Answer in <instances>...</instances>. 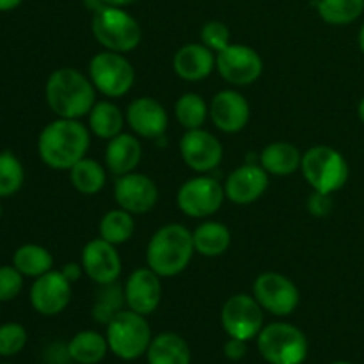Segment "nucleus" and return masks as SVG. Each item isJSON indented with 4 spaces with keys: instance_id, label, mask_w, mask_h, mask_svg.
<instances>
[{
    "instance_id": "26",
    "label": "nucleus",
    "mask_w": 364,
    "mask_h": 364,
    "mask_svg": "<svg viewBox=\"0 0 364 364\" xmlns=\"http://www.w3.org/2000/svg\"><path fill=\"white\" fill-rule=\"evenodd\" d=\"M124 121H127V116L121 112L116 103L109 102V100L96 102L91 112H89V128H91V132L98 135L100 139H107V141L123 134Z\"/></svg>"
},
{
    "instance_id": "25",
    "label": "nucleus",
    "mask_w": 364,
    "mask_h": 364,
    "mask_svg": "<svg viewBox=\"0 0 364 364\" xmlns=\"http://www.w3.org/2000/svg\"><path fill=\"white\" fill-rule=\"evenodd\" d=\"M146 354L148 364H191V348L176 333H162L153 338Z\"/></svg>"
},
{
    "instance_id": "42",
    "label": "nucleus",
    "mask_w": 364,
    "mask_h": 364,
    "mask_svg": "<svg viewBox=\"0 0 364 364\" xmlns=\"http://www.w3.org/2000/svg\"><path fill=\"white\" fill-rule=\"evenodd\" d=\"M107 6H114V7H127L132 6V4L139 2V0H103Z\"/></svg>"
},
{
    "instance_id": "12",
    "label": "nucleus",
    "mask_w": 364,
    "mask_h": 364,
    "mask_svg": "<svg viewBox=\"0 0 364 364\" xmlns=\"http://www.w3.org/2000/svg\"><path fill=\"white\" fill-rule=\"evenodd\" d=\"M215 70L231 85H251L262 77L263 60L247 45H230L215 53Z\"/></svg>"
},
{
    "instance_id": "8",
    "label": "nucleus",
    "mask_w": 364,
    "mask_h": 364,
    "mask_svg": "<svg viewBox=\"0 0 364 364\" xmlns=\"http://www.w3.org/2000/svg\"><path fill=\"white\" fill-rule=\"evenodd\" d=\"M89 78L96 91L107 98H121L132 89L135 82V70L124 53L103 52L96 53L89 63Z\"/></svg>"
},
{
    "instance_id": "5",
    "label": "nucleus",
    "mask_w": 364,
    "mask_h": 364,
    "mask_svg": "<svg viewBox=\"0 0 364 364\" xmlns=\"http://www.w3.org/2000/svg\"><path fill=\"white\" fill-rule=\"evenodd\" d=\"M301 171L313 191L326 194L343 188L350 174L345 156L331 146H313L302 153Z\"/></svg>"
},
{
    "instance_id": "46",
    "label": "nucleus",
    "mask_w": 364,
    "mask_h": 364,
    "mask_svg": "<svg viewBox=\"0 0 364 364\" xmlns=\"http://www.w3.org/2000/svg\"><path fill=\"white\" fill-rule=\"evenodd\" d=\"M0 217H2V206H0Z\"/></svg>"
},
{
    "instance_id": "1",
    "label": "nucleus",
    "mask_w": 364,
    "mask_h": 364,
    "mask_svg": "<svg viewBox=\"0 0 364 364\" xmlns=\"http://www.w3.org/2000/svg\"><path fill=\"white\" fill-rule=\"evenodd\" d=\"M91 144L87 127L80 119L52 121L43 128L38 139L39 159L55 171H70L78 160H82Z\"/></svg>"
},
{
    "instance_id": "31",
    "label": "nucleus",
    "mask_w": 364,
    "mask_h": 364,
    "mask_svg": "<svg viewBox=\"0 0 364 364\" xmlns=\"http://www.w3.org/2000/svg\"><path fill=\"white\" fill-rule=\"evenodd\" d=\"M320 18L329 25H348L364 13V0H316Z\"/></svg>"
},
{
    "instance_id": "43",
    "label": "nucleus",
    "mask_w": 364,
    "mask_h": 364,
    "mask_svg": "<svg viewBox=\"0 0 364 364\" xmlns=\"http://www.w3.org/2000/svg\"><path fill=\"white\" fill-rule=\"evenodd\" d=\"M358 114H359V119H361L363 123H364V96H363V100H361V102H359V107H358Z\"/></svg>"
},
{
    "instance_id": "44",
    "label": "nucleus",
    "mask_w": 364,
    "mask_h": 364,
    "mask_svg": "<svg viewBox=\"0 0 364 364\" xmlns=\"http://www.w3.org/2000/svg\"><path fill=\"white\" fill-rule=\"evenodd\" d=\"M359 48H361V52L364 53V23H363L361 31H359Z\"/></svg>"
},
{
    "instance_id": "15",
    "label": "nucleus",
    "mask_w": 364,
    "mask_h": 364,
    "mask_svg": "<svg viewBox=\"0 0 364 364\" xmlns=\"http://www.w3.org/2000/svg\"><path fill=\"white\" fill-rule=\"evenodd\" d=\"M180 153L183 162L192 171L201 174L217 169L224 156V149L219 139L203 128L187 130V134L180 141Z\"/></svg>"
},
{
    "instance_id": "37",
    "label": "nucleus",
    "mask_w": 364,
    "mask_h": 364,
    "mask_svg": "<svg viewBox=\"0 0 364 364\" xmlns=\"http://www.w3.org/2000/svg\"><path fill=\"white\" fill-rule=\"evenodd\" d=\"M23 274L16 267H0V302H9L20 295Z\"/></svg>"
},
{
    "instance_id": "9",
    "label": "nucleus",
    "mask_w": 364,
    "mask_h": 364,
    "mask_svg": "<svg viewBox=\"0 0 364 364\" xmlns=\"http://www.w3.org/2000/svg\"><path fill=\"white\" fill-rule=\"evenodd\" d=\"M226 199L224 185L210 176H196L185 181L176 196L178 208L192 219H206L217 213Z\"/></svg>"
},
{
    "instance_id": "19",
    "label": "nucleus",
    "mask_w": 364,
    "mask_h": 364,
    "mask_svg": "<svg viewBox=\"0 0 364 364\" xmlns=\"http://www.w3.org/2000/svg\"><path fill=\"white\" fill-rule=\"evenodd\" d=\"M269 188V173L256 164H244L228 176L224 183L226 198L235 205H251Z\"/></svg>"
},
{
    "instance_id": "11",
    "label": "nucleus",
    "mask_w": 364,
    "mask_h": 364,
    "mask_svg": "<svg viewBox=\"0 0 364 364\" xmlns=\"http://www.w3.org/2000/svg\"><path fill=\"white\" fill-rule=\"evenodd\" d=\"M252 295L265 311L288 316L297 309L301 294L291 279L277 272H263L252 284Z\"/></svg>"
},
{
    "instance_id": "32",
    "label": "nucleus",
    "mask_w": 364,
    "mask_h": 364,
    "mask_svg": "<svg viewBox=\"0 0 364 364\" xmlns=\"http://www.w3.org/2000/svg\"><path fill=\"white\" fill-rule=\"evenodd\" d=\"M174 114H176L178 123L185 130H196V128H203L206 117L210 116V107L206 105L203 96L196 92H185L176 100Z\"/></svg>"
},
{
    "instance_id": "29",
    "label": "nucleus",
    "mask_w": 364,
    "mask_h": 364,
    "mask_svg": "<svg viewBox=\"0 0 364 364\" xmlns=\"http://www.w3.org/2000/svg\"><path fill=\"white\" fill-rule=\"evenodd\" d=\"M13 265L27 277H39L53 270V256L48 249L36 244H25L16 249Z\"/></svg>"
},
{
    "instance_id": "7",
    "label": "nucleus",
    "mask_w": 364,
    "mask_h": 364,
    "mask_svg": "<svg viewBox=\"0 0 364 364\" xmlns=\"http://www.w3.org/2000/svg\"><path fill=\"white\" fill-rule=\"evenodd\" d=\"M258 350L270 364H302L309 345L304 333L291 323H269L258 334Z\"/></svg>"
},
{
    "instance_id": "2",
    "label": "nucleus",
    "mask_w": 364,
    "mask_h": 364,
    "mask_svg": "<svg viewBox=\"0 0 364 364\" xmlns=\"http://www.w3.org/2000/svg\"><path fill=\"white\" fill-rule=\"evenodd\" d=\"M46 103L57 117L80 119L89 116L96 103V87L91 78L75 68H59L46 80Z\"/></svg>"
},
{
    "instance_id": "18",
    "label": "nucleus",
    "mask_w": 364,
    "mask_h": 364,
    "mask_svg": "<svg viewBox=\"0 0 364 364\" xmlns=\"http://www.w3.org/2000/svg\"><path fill=\"white\" fill-rule=\"evenodd\" d=\"M212 123L224 134H238L251 119L249 102L235 89H223L210 103Z\"/></svg>"
},
{
    "instance_id": "40",
    "label": "nucleus",
    "mask_w": 364,
    "mask_h": 364,
    "mask_svg": "<svg viewBox=\"0 0 364 364\" xmlns=\"http://www.w3.org/2000/svg\"><path fill=\"white\" fill-rule=\"evenodd\" d=\"M63 274L71 283H75V281L80 279V276L84 274V269H82V265H77V263H68V265H64Z\"/></svg>"
},
{
    "instance_id": "10",
    "label": "nucleus",
    "mask_w": 364,
    "mask_h": 364,
    "mask_svg": "<svg viewBox=\"0 0 364 364\" xmlns=\"http://www.w3.org/2000/svg\"><path fill=\"white\" fill-rule=\"evenodd\" d=\"M220 323L230 338L249 341L258 338L263 329V308L255 295H231L220 311Z\"/></svg>"
},
{
    "instance_id": "13",
    "label": "nucleus",
    "mask_w": 364,
    "mask_h": 364,
    "mask_svg": "<svg viewBox=\"0 0 364 364\" xmlns=\"http://www.w3.org/2000/svg\"><path fill=\"white\" fill-rule=\"evenodd\" d=\"M114 196L119 208L132 215H142L151 212L159 203V187L155 181L142 173H128L117 176L114 183Z\"/></svg>"
},
{
    "instance_id": "35",
    "label": "nucleus",
    "mask_w": 364,
    "mask_h": 364,
    "mask_svg": "<svg viewBox=\"0 0 364 364\" xmlns=\"http://www.w3.org/2000/svg\"><path fill=\"white\" fill-rule=\"evenodd\" d=\"M27 345V331L20 323H4L0 326V355L11 358L23 350Z\"/></svg>"
},
{
    "instance_id": "14",
    "label": "nucleus",
    "mask_w": 364,
    "mask_h": 364,
    "mask_svg": "<svg viewBox=\"0 0 364 364\" xmlns=\"http://www.w3.org/2000/svg\"><path fill=\"white\" fill-rule=\"evenodd\" d=\"M71 301V281L63 270H50L36 277L31 287V304L39 315L55 316L68 308Z\"/></svg>"
},
{
    "instance_id": "6",
    "label": "nucleus",
    "mask_w": 364,
    "mask_h": 364,
    "mask_svg": "<svg viewBox=\"0 0 364 364\" xmlns=\"http://www.w3.org/2000/svg\"><path fill=\"white\" fill-rule=\"evenodd\" d=\"M107 343L109 350L123 361H134L146 354L151 343V327L144 315L121 309L109 323H107Z\"/></svg>"
},
{
    "instance_id": "33",
    "label": "nucleus",
    "mask_w": 364,
    "mask_h": 364,
    "mask_svg": "<svg viewBox=\"0 0 364 364\" xmlns=\"http://www.w3.org/2000/svg\"><path fill=\"white\" fill-rule=\"evenodd\" d=\"M23 180L25 171L18 156L11 151H0V198L16 194Z\"/></svg>"
},
{
    "instance_id": "28",
    "label": "nucleus",
    "mask_w": 364,
    "mask_h": 364,
    "mask_svg": "<svg viewBox=\"0 0 364 364\" xmlns=\"http://www.w3.org/2000/svg\"><path fill=\"white\" fill-rule=\"evenodd\" d=\"M71 185L84 196H95L105 187L107 173L102 164L84 156L70 169Z\"/></svg>"
},
{
    "instance_id": "30",
    "label": "nucleus",
    "mask_w": 364,
    "mask_h": 364,
    "mask_svg": "<svg viewBox=\"0 0 364 364\" xmlns=\"http://www.w3.org/2000/svg\"><path fill=\"white\" fill-rule=\"evenodd\" d=\"M134 231V215L123 208L110 210L100 220V238L114 245H121L130 240Z\"/></svg>"
},
{
    "instance_id": "4",
    "label": "nucleus",
    "mask_w": 364,
    "mask_h": 364,
    "mask_svg": "<svg viewBox=\"0 0 364 364\" xmlns=\"http://www.w3.org/2000/svg\"><path fill=\"white\" fill-rule=\"evenodd\" d=\"M91 31L96 41L110 52L128 53L142 41L141 25L123 7L103 6L95 11Z\"/></svg>"
},
{
    "instance_id": "27",
    "label": "nucleus",
    "mask_w": 364,
    "mask_h": 364,
    "mask_svg": "<svg viewBox=\"0 0 364 364\" xmlns=\"http://www.w3.org/2000/svg\"><path fill=\"white\" fill-rule=\"evenodd\" d=\"M109 350L107 338L96 331H80L68 343V355L78 364H98Z\"/></svg>"
},
{
    "instance_id": "17",
    "label": "nucleus",
    "mask_w": 364,
    "mask_h": 364,
    "mask_svg": "<svg viewBox=\"0 0 364 364\" xmlns=\"http://www.w3.org/2000/svg\"><path fill=\"white\" fill-rule=\"evenodd\" d=\"M162 299V283L160 276L149 267L134 270L124 284V301L128 309L139 315H151Z\"/></svg>"
},
{
    "instance_id": "36",
    "label": "nucleus",
    "mask_w": 364,
    "mask_h": 364,
    "mask_svg": "<svg viewBox=\"0 0 364 364\" xmlns=\"http://www.w3.org/2000/svg\"><path fill=\"white\" fill-rule=\"evenodd\" d=\"M230 28H228L226 23L219 20L206 21L201 28V41L203 45L208 46L212 52L219 53L220 50H224L226 46H230Z\"/></svg>"
},
{
    "instance_id": "16",
    "label": "nucleus",
    "mask_w": 364,
    "mask_h": 364,
    "mask_svg": "<svg viewBox=\"0 0 364 364\" xmlns=\"http://www.w3.org/2000/svg\"><path fill=\"white\" fill-rule=\"evenodd\" d=\"M117 245L103 240V238H95L87 242L82 249L80 265L84 274L92 281L100 284L116 283L121 276V256L117 252Z\"/></svg>"
},
{
    "instance_id": "24",
    "label": "nucleus",
    "mask_w": 364,
    "mask_h": 364,
    "mask_svg": "<svg viewBox=\"0 0 364 364\" xmlns=\"http://www.w3.org/2000/svg\"><path fill=\"white\" fill-rule=\"evenodd\" d=\"M192 240L198 255L205 258H217L230 249L231 231L219 220H205L192 231Z\"/></svg>"
},
{
    "instance_id": "20",
    "label": "nucleus",
    "mask_w": 364,
    "mask_h": 364,
    "mask_svg": "<svg viewBox=\"0 0 364 364\" xmlns=\"http://www.w3.org/2000/svg\"><path fill=\"white\" fill-rule=\"evenodd\" d=\"M127 123L135 135L144 139H160L169 127V117L160 102L149 96L134 100L127 109Z\"/></svg>"
},
{
    "instance_id": "3",
    "label": "nucleus",
    "mask_w": 364,
    "mask_h": 364,
    "mask_svg": "<svg viewBox=\"0 0 364 364\" xmlns=\"http://www.w3.org/2000/svg\"><path fill=\"white\" fill-rule=\"evenodd\" d=\"M194 252L192 231L183 224H166L149 240L146 262L160 277H174L187 269Z\"/></svg>"
},
{
    "instance_id": "23",
    "label": "nucleus",
    "mask_w": 364,
    "mask_h": 364,
    "mask_svg": "<svg viewBox=\"0 0 364 364\" xmlns=\"http://www.w3.org/2000/svg\"><path fill=\"white\" fill-rule=\"evenodd\" d=\"M302 153L291 142H272L259 155V166L274 176H290L301 169Z\"/></svg>"
},
{
    "instance_id": "22",
    "label": "nucleus",
    "mask_w": 364,
    "mask_h": 364,
    "mask_svg": "<svg viewBox=\"0 0 364 364\" xmlns=\"http://www.w3.org/2000/svg\"><path fill=\"white\" fill-rule=\"evenodd\" d=\"M142 160V146L135 135L119 134L110 139L105 149V164L116 176L134 173Z\"/></svg>"
},
{
    "instance_id": "21",
    "label": "nucleus",
    "mask_w": 364,
    "mask_h": 364,
    "mask_svg": "<svg viewBox=\"0 0 364 364\" xmlns=\"http://www.w3.org/2000/svg\"><path fill=\"white\" fill-rule=\"evenodd\" d=\"M173 66L181 80H205L215 70V52L203 43H188L174 53Z\"/></svg>"
},
{
    "instance_id": "45",
    "label": "nucleus",
    "mask_w": 364,
    "mask_h": 364,
    "mask_svg": "<svg viewBox=\"0 0 364 364\" xmlns=\"http://www.w3.org/2000/svg\"><path fill=\"white\" fill-rule=\"evenodd\" d=\"M333 364H350V363H347V361H336V363H333Z\"/></svg>"
},
{
    "instance_id": "39",
    "label": "nucleus",
    "mask_w": 364,
    "mask_h": 364,
    "mask_svg": "<svg viewBox=\"0 0 364 364\" xmlns=\"http://www.w3.org/2000/svg\"><path fill=\"white\" fill-rule=\"evenodd\" d=\"M224 354L231 361H240L247 354V341L238 340V338H230L224 345Z\"/></svg>"
},
{
    "instance_id": "34",
    "label": "nucleus",
    "mask_w": 364,
    "mask_h": 364,
    "mask_svg": "<svg viewBox=\"0 0 364 364\" xmlns=\"http://www.w3.org/2000/svg\"><path fill=\"white\" fill-rule=\"evenodd\" d=\"M102 288V294L98 295L95 308H92V316L96 322L107 326L121 311V306L127 301H124V290H121L116 283L103 284Z\"/></svg>"
},
{
    "instance_id": "41",
    "label": "nucleus",
    "mask_w": 364,
    "mask_h": 364,
    "mask_svg": "<svg viewBox=\"0 0 364 364\" xmlns=\"http://www.w3.org/2000/svg\"><path fill=\"white\" fill-rule=\"evenodd\" d=\"M21 4V0H0V11H13Z\"/></svg>"
},
{
    "instance_id": "38",
    "label": "nucleus",
    "mask_w": 364,
    "mask_h": 364,
    "mask_svg": "<svg viewBox=\"0 0 364 364\" xmlns=\"http://www.w3.org/2000/svg\"><path fill=\"white\" fill-rule=\"evenodd\" d=\"M333 194H326V192L313 191V194L308 198V210L315 217L329 215L331 210H333Z\"/></svg>"
}]
</instances>
